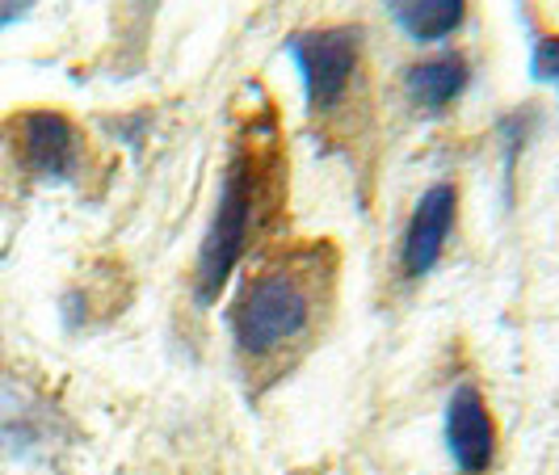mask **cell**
<instances>
[{
    "label": "cell",
    "instance_id": "277c9868",
    "mask_svg": "<svg viewBox=\"0 0 559 475\" xmlns=\"http://www.w3.org/2000/svg\"><path fill=\"white\" fill-rule=\"evenodd\" d=\"M13 156L38 181H72L81 173V131L56 110H26L9 122Z\"/></svg>",
    "mask_w": 559,
    "mask_h": 475
},
{
    "label": "cell",
    "instance_id": "5b68a950",
    "mask_svg": "<svg viewBox=\"0 0 559 475\" xmlns=\"http://www.w3.org/2000/svg\"><path fill=\"white\" fill-rule=\"evenodd\" d=\"M454 219H459V190L450 181H438V186H429L417 198V206L408 215V227H404V240H400V270L408 278L433 274V265L447 252Z\"/></svg>",
    "mask_w": 559,
    "mask_h": 475
},
{
    "label": "cell",
    "instance_id": "7a4b0ae2",
    "mask_svg": "<svg viewBox=\"0 0 559 475\" xmlns=\"http://www.w3.org/2000/svg\"><path fill=\"white\" fill-rule=\"evenodd\" d=\"M320 304V278L304 261H282L252 274L227 311L231 341L245 358H274L290 341L308 336Z\"/></svg>",
    "mask_w": 559,
    "mask_h": 475
},
{
    "label": "cell",
    "instance_id": "3957f363",
    "mask_svg": "<svg viewBox=\"0 0 559 475\" xmlns=\"http://www.w3.org/2000/svg\"><path fill=\"white\" fill-rule=\"evenodd\" d=\"M286 59L295 63L304 81V102L311 114H329L345 102L349 84L362 63V29L358 26H324L304 29L286 38Z\"/></svg>",
    "mask_w": 559,
    "mask_h": 475
},
{
    "label": "cell",
    "instance_id": "ba28073f",
    "mask_svg": "<svg viewBox=\"0 0 559 475\" xmlns=\"http://www.w3.org/2000/svg\"><path fill=\"white\" fill-rule=\"evenodd\" d=\"M467 81H472L467 59L438 56V59H425V63H413L404 72V93H408V102L420 114H442L467 93Z\"/></svg>",
    "mask_w": 559,
    "mask_h": 475
},
{
    "label": "cell",
    "instance_id": "9c48e42d",
    "mask_svg": "<svg viewBox=\"0 0 559 475\" xmlns=\"http://www.w3.org/2000/svg\"><path fill=\"white\" fill-rule=\"evenodd\" d=\"M392 22L413 43H442L467 17V0H388Z\"/></svg>",
    "mask_w": 559,
    "mask_h": 475
},
{
    "label": "cell",
    "instance_id": "8992f818",
    "mask_svg": "<svg viewBox=\"0 0 559 475\" xmlns=\"http://www.w3.org/2000/svg\"><path fill=\"white\" fill-rule=\"evenodd\" d=\"M447 450L459 475H484L497 454V425L472 383H459L447 400Z\"/></svg>",
    "mask_w": 559,
    "mask_h": 475
},
{
    "label": "cell",
    "instance_id": "30bf717a",
    "mask_svg": "<svg viewBox=\"0 0 559 475\" xmlns=\"http://www.w3.org/2000/svg\"><path fill=\"white\" fill-rule=\"evenodd\" d=\"M531 76L538 84H559V34H543V38H534Z\"/></svg>",
    "mask_w": 559,
    "mask_h": 475
},
{
    "label": "cell",
    "instance_id": "6da1fadb",
    "mask_svg": "<svg viewBox=\"0 0 559 475\" xmlns=\"http://www.w3.org/2000/svg\"><path fill=\"white\" fill-rule=\"evenodd\" d=\"M270 186H274L270 156L261 147H252V143H236L224 165V181H219V202H215L211 227H206V236L198 245L194 299L202 308H211L224 295V282L245 261L252 236L261 227V215H265Z\"/></svg>",
    "mask_w": 559,
    "mask_h": 475
},
{
    "label": "cell",
    "instance_id": "7c38bea8",
    "mask_svg": "<svg viewBox=\"0 0 559 475\" xmlns=\"http://www.w3.org/2000/svg\"><path fill=\"white\" fill-rule=\"evenodd\" d=\"M143 4H152V0H143Z\"/></svg>",
    "mask_w": 559,
    "mask_h": 475
},
{
    "label": "cell",
    "instance_id": "52a82bcc",
    "mask_svg": "<svg viewBox=\"0 0 559 475\" xmlns=\"http://www.w3.org/2000/svg\"><path fill=\"white\" fill-rule=\"evenodd\" d=\"M56 438V417L13 383H0V442L17 459H38Z\"/></svg>",
    "mask_w": 559,
    "mask_h": 475
},
{
    "label": "cell",
    "instance_id": "8fae6325",
    "mask_svg": "<svg viewBox=\"0 0 559 475\" xmlns=\"http://www.w3.org/2000/svg\"><path fill=\"white\" fill-rule=\"evenodd\" d=\"M531 135V118L526 114H513L501 122V140H504V181H513V168H518V152L526 147Z\"/></svg>",
    "mask_w": 559,
    "mask_h": 475
}]
</instances>
